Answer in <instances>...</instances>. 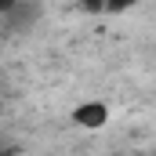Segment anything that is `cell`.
Listing matches in <instances>:
<instances>
[{"label": "cell", "mask_w": 156, "mask_h": 156, "mask_svg": "<svg viewBox=\"0 0 156 156\" xmlns=\"http://www.w3.org/2000/svg\"><path fill=\"white\" fill-rule=\"evenodd\" d=\"M109 105L105 102H98V98H91V102H80V105H73V113H69V120L76 123V127H83V131H102L105 123H109Z\"/></svg>", "instance_id": "1"}]
</instances>
